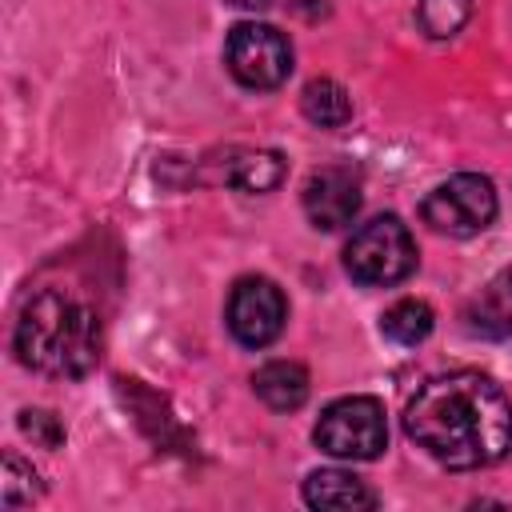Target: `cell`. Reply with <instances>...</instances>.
I'll list each match as a JSON object with an SVG mask.
<instances>
[{
  "instance_id": "2",
  "label": "cell",
  "mask_w": 512,
  "mask_h": 512,
  "mask_svg": "<svg viewBox=\"0 0 512 512\" xmlns=\"http://www.w3.org/2000/svg\"><path fill=\"white\" fill-rule=\"evenodd\" d=\"M12 344L24 368L44 372V376L80 380L100 360V320L76 296L48 288L24 304Z\"/></svg>"
},
{
  "instance_id": "9",
  "label": "cell",
  "mask_w": 512,
  "mask_h": 512,
  "mask_svg": "<svg viewBox=\"0 0 512 512\" xmlns=\"http://www.w3.org/2000/svg\"><path fill=\"white\" fill-rule=\"evenodd\" d=\"M468 332L484 340H508L512 336V268L496 272L464 308Z\"/></svg>"
},
{
  "instance_id": "3",
  "label": "cell",
  "mask_w": 512,
  "mask_h": 512,
  "mask_svg": "<svg viewBox=\"0 0 512 512\" xmlns=\"http://www.w3.org/2000/svg\"><path fill=\"white\" fill-rule=\"evenodd\" d=\"M344 268L356 284H368V288H388V284H400L404 276H412L416 240H412L408 224L392 212L360 224L352 232V240L344 244Z\"/></svg>"
},
{
  "instance_id": "5",
  "label": "cell",
  "mask_w": 512,
  "mask_h": 512,
  "mask_svg": "<svg viewBox=\"0 0 512 512\" xmlns=\"http://www.w3.org/2000/svg\"><path fill=\"white\" fill-rule=\"evenodd\" d=\"M420 216L428 228H436L444 236H476L496 220V188L480 172L448 176L444 184H436L424 196Z\"/></svg>"
},
{
  "instance_id": "10",
  "label": "cell",
  "mask_w": 512,
  "mask_h": 512,
  "mask_svg": "<svg viewBox=\"0 0 512 512\" xmlns=\"http://www.w3.org/2000/svg\"><path fill=\"white\" fill-rule=\"evenodd\" d=\"M304 504L320 508V512H356V508H372L376 496L372 488L352 476V472H340V468H316L308 480H304Z\"/></svg>"
},
{
  "instance_id": "8",
  "label": "cell",
  "mask_w": 512,
  "mask_h": 512,
  "mask_svg": "<svg viewBox=\"0 0 512 512\" xmlns=\"http://www.w3.org/2000/svg\"><path fill=\"white\" fill-rule=\"evenodd\" d=\"M300 204H304V216L312 220V228L336 232V228L352 224V216L360 212V176L348 164H324L304 180Z\"/></svg>"
},
{
  "instance_id": "14",
  "label": "cell",
  "mask_w": 512,
  "mask_h": 512,
  "mask_svg": "<svg viewBox=\"0 0 512 512\" xmlns=\"http://www.w3.org/2000/svg\"><path fill=\"white\" fill-rule=\"evenodd\" d=\"M432 324H436L432 308H428L424 300H416V296L396 300V304L380 316V332H384L392 344H400V348L424 344V340H428V332H432Z\"/></svg>"
},
{
  "instance_id": "6",
  "label": "cell",
  "mask_w": 512,
  "mask_h": 512,
  "mask_svg": "<svg viewBox=\"0 0 512 512\" xmlns=\"http://www.w3.org/2000/svg\"><path fill=\"white\" fill-rule=\"evenodd\" d=\"M224 64H228V72L244 88L268 92V88H280L288 80V72H292V44H288V36L280 28L244 20V24H236L228 32Z\"/></svg>"
},
{
  "instance_id": "16",
  "label": "cell",
  "mask_w": 512,
  "mask_h": 512,
  "mask_svg": "<svg viewBox=\"0 0 512 512\" xmlns=\"http://www.w3.org/2000/svg\"><path fill=\"white\" fill-rule=\"evenodd\" d=\"M472 12V0H420V28L436 40L456 36Z\"/></svg>"
},
{
  "instance_id": "7",
  "label": "cell",
  "mask_w": 512,
  "mask_h": 512,
  "mask_svg": "<svg viewBox=\"0 0 512 512\" xmlns=\"http://www.w3.org/2000/svg\"><path fill=\"white\" fill-rule=\"evenodd\" d=\"M288 320V300L268 276L236 280L228 296V328L244 348H268Z\"/></svg>"
},
{
  "instance_id": "18",
  "label": "cell",
  "mask_w": 512,
  "mask_h": 512,
  "mask_svg": "<svg viewBox=\"0 0 512 512\" xmlns=\"http://www.w3.org/2000/svg\"><path fill=\"white\" fill-rule=\"evenodd\" d=\"M228 4H236V8H248V12H260V8H268L272 0H228Z\"/></svg>"
},
{
  "instance_id": "12",
  "label": "cell",
  "mask_w": 512,
  "mask_h": 512,
  "mask_svg": "<svg viewBox=\"0 0 512 512\" xmlns=\"http://www.w3.org/2000/svg\"><path fill=\"white\" fill-rule=\"evenodd\" d=\"M284 172H288V164H284L280 152H272V148H252V152H240V156L228 164L224 180H228L232 188H240V192H272V188L284 180Z\"/></svg>"
},
{
  "instance_id": "11",
  "label": "cell",
  "mask_w": 512,
  "mask_h": 512,
  "mask_svg": "<svg viewBox=\"0 0 512 512\" xmlns=\"http://www.w3.org/2000/svg\"><path fill=\"white\" fill-rule=\"evenodd\" d=\"M252 392L272 408V412H292L308 400V372L296 360H268L252 376Z\"/></svg>"
},
{
  "instance_id": "13",
  "label": "cell",
  "mask_w": 512,
  "mask_h": 512,
  "mask_svg": "<svg viewBox=\"0 0 512 512\" xmlns=\"http://www.w3.org/2000/svg\"><path fill=\"white\" fill-rule=\"evenodd\" d=\"M300 108L312 124L320 128H344L352 120V96L344 84L320 76V80H308L304 92H300Z\"/></svg>"
},
{
  "instance_id": "15",
  "label": "cell",
  "mask_w": 512,
  "mask_h": 512,
  "mask_svg": "<svg viewBox=\"0 0 512 512\" xmlns=\"http://www.w3.org/2000/svg\"><path fill=\"white\" fill-rule=\"evenodd\" d=\"M0 492H4V508L12 512V508H20V504H32V500L44 492V484H40V476H36V468H32L28 460H20L16 452H8V456H4Z\"/></svg>"
},
{
  "instance_id": "4",
  "label": "cell",
  "mask_w": 512,
  "mask_h": 512,
  "mask_svg": "<svg viewBox=\"0 0 512 512\" xmlns=\"http://www.w3.org/2000/svg\"><path fill=\"white\" fill-rule=\"evenodd\" d=\"M312 440L320 452L336 456V460H376L388 448V420H384V404L376 396H344L332 400L316 428Z\"/></svg>"
},
{
  "instance_id": "17",
  "label": "cell",
  "mask_w": 512,
  "mask_h": 512,
  "mask_svg": "<svg viewBox=\"0 0 512 512\" xmlns=\"http://www.w3.org/2000/svg\"><path fill=\"white\" fill-rule=\"evenodd\" d=\"M20 432L40 448H60L64 444V424L44 408H24L20 412Z\"/></svg>"
},
{
  "instance_id": "1",
  "label": "cell",
  "mask_w": 512,
  "mask_h": 512,
  "mask_svg": "<svg viewBox=\"0 0 512 512\" xmlns=\"http://www.w3.org/2000/svg\"><path fill=\"white\" fill-rule=\"evenodd\" d=\"M404 432L444 468H488L512 448V400L480 372H448L408 400Z\"/></svg>"
}]
</instances>
